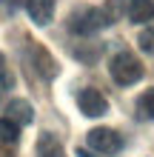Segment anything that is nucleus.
I'll return each instance as SVG.
<instances>
[{"label": "nucleus", "mask_w": 154, "mask_h": 157, "mask_svg": "<svg viewBox=\"0 0 154 157\" xmlns=\"http://www.w3.org/2000/svg\"><path fill=\"white\" fill-rule=\"evenodd\" d=\"M108 71H111V80L117 86H134V83H140L143 75H146L140 57H134L131 52H117L111 57V63H108Z\"/></svg>", "instance_id": "1"}, {"label": "nucleus", "mask_w": 154, "mask_h": 157, "mask_svg": "<svg viewBox=\"0 0 154 157\" xmlns=\"http://www.w3.org/2000/svg\"><path fill=\"white\" fill-rule=\"evenodd\" d=\"M106 26H111V23H108L106 12L97 9V6H83V9H77V12L69 17V29L74 34H80V37H92V34L103 32Z\"/></svg>", "instance_id": "2"}, {"label": "nucleus", "mask_w": 154, "mask_h": 157, "mask_svg": "<svg viewBox=\"0 0 154 157\" xmlns=\"http://www.w3.org/2000/svg\"><path fill=\"white\" fill-rule=\"evenodd\" d=\"M86 146L92 151H97V154L114 157V154L123 151V137L117 134L114 128H108V126H97V128H92V132L86 134Z\"/></svg>", "instance_id": "3"}, {"label": "nucleus", "mask_w": 154, "mask_h": 157, "mask_svg": "<svg viewBox=\"0 0 154 157\" xmlns=\"http://www.w3.org/2000/svg\"><path fill=\"white\" fill-rule=\"evenodd\" d=\"M77 106H80V112H83L86 117H103L108 112L106 97L97 89H80L77 91Z\"/></svg>", "instance_id": "4"}, {"label": "nucleus", "mask_w": 154, "mask_h": 157, "mask_svg": "<svg viewBox=\"0 0 154 157\" xmlns=\"http://www.w3.org/2000/svg\"><path fill=\"white\" fill-rule=\"evenodd\" d=\"M26 14L34 26H49L54 17V0H26Z\"/></svg>", "instance_id": "5"}, {"label": "nucleus", "mask_w": 154, "mask_h": 157, "mask_svg": "<svg viewBox=\"0 0 154 157\" xmlns=\"http://www.w3.org/2000/svg\"><path fill=\"white\" fill-rule=\"evenodd\" d=\"M6 117L14 120L17 126H29L32 120H34V109L29 106V100L14 97V100H9V103H6Z\"/></svg>", "instance_id": "6"}, {"label": "nucleus", "mask_w": 154, "mask_h": 157, "mask_svg": "<svg viewBox=\"0 0 154 157\" xmlns=\"http://www.w3.org/2000/svg\"><path fill=\"white\" fill-rule=\"evenodd\" d=\"M126 17L131 23L154 20V0H126Z\"/></svg>", "instance_id": "7"}, {"label": "nucleus", "mask_w": 154, "mask_h": 157, "mask_svg": "<svg viewBox=\"0 0 154 157\" xmlns=\"http://www.w3.org/2000/svg\"><path fill=\"white\" fill-rule=\"evenodd\" d=\"M37 157H66V154H63L60 140H57L51 132H43V134L37 137Z\"/></svg>", "instance_id": "8"}, {"label": "nucleus", "mask_w": 154, "mask_h": 157, "mask_svg": "<svg viewBox=\"0 0 154 157\" xmlns=\"http://www.w3.org/2000/svg\"><path fill=\"white\" fill-rule=\"evenodd\" d=\"M17 140H20V126H17L14 120H9V117L3 114V117H0V143L14 146Z\"/></svg>", "instance_id": "9"}, {"label": "nucleus", "mask_w": 154, "mask_h": 157, "mask_svg": "<svg viewBox=\"0 0 154 157\" xmlns=\"http://www.w3.org/2000/svg\"><path fill=\"white\" fill-rule=\"evenodd\" d=\"M137 114L143 120H154V89H146L137 100Z\"/></svg>", "instance_id": "10"}, {"label": "nucleus", "mask_w": 154, "mask_h": 157, "mask_svg": "<svg viewBox=\"0 0 154 157\" xmlns=\"http://www.w3.org/2000/svg\"><path fill=\"white\" fill-rule=\"evenodd\" d=\"M126 0H108V3L103 6V12H106V17H108V23H114L117 20V17H120L123 12H126Z\"/></svg>", "instance_id": "11"}, {"label": "nucleus", "mask_w": 154, "mask_h": 157, "mask_svg": "<svg viewBox=\"0 0 154 157\" xmlns=\"http://www.w3.org/2000/svg\"><path fill=\"white\" fill-rule=\"evenodd\" d=\"M137 43H140V49L146 52V54H151V57H154V26H151V29H143V32H140Z\"/></svg>", "instance_id": "12"}, {"label": "nucleus", "mask_w": 154, "mask_h": 157, "mask_svg": "<svg viewBox=\"0 0 154 157\" xmlns=\"http://www.w3.org/2000/svg\"><path fill=\"white\" fill-rule=\"evenodd\" d=\"M77 157H100V154H97V151H92L88 146H80V149H77Z\"/></svg>", "instance_id": "13"}, {"label": "nucleus", "mask_w": 154, "mask_h": 157, "mask_svg": "<svg viewBox=\"0 0 154 157\" xmlns=\"http://www.w3.org/2000/svg\"><path fill=\"white\" fill-rule=\"evenodd\" d=\"M0 3H3V12L6 14H12L14 9H17V0H0Z\"/></svg>", "instance_id": "14"}, {"label": "nucleus", "mask_w": 154, "mask_h": 157, "mask_svg": "<svg viewBox=\"0 0 154 157\" xmlns=\"http://www.w3.org/2000/svg\"><path fill=\"white\" fill-rule=\"evenodd\" d=\"M0 71H6V57H3V52H0Z\"/></svg>", "instance_id": "15"}]
</instances>
